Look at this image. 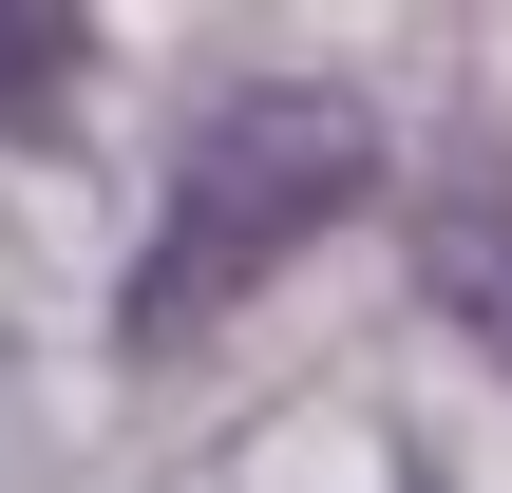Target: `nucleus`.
Listing matches in <instances>:
<instances>
[{"label": "nucleus", "instance_id": "obj_1", "mask_svg": "<svg viewBox=\"0 0 512 493\" xmlns=\"http://www.w3.org/2000/svg\"><path fill=\"white\" fill-rule=\"evenodd\" d=\"M361 171H380V114H361L342 76H228V95L190 114V152H171V209H152L133 285H114V342H133V361L209 342L323 209H361Z\"/></svg>", "mask_w": 512, "mask_h": 493}, {"label": "nucleus", "instance_id": "obj_2", "mask_svg": "<svg viewBox=\"0 0 512 493\" xmlns=\"http://www.w3.org/2000/svg\"><path fill=\"white\" fill-rule=\"evenodd\" d=\"M418 285H437V323L512 380V190H437L418 209Z\"/></svg>", "mask_w": 512, "mask_h": 493}, {"label": "nucleus", "instance_id": "obj_3", "mask_svg": "<svg viewBox=\"0 0 512 493\" xmlns=\"http://www.w3.org/2000/svg\"><path fill=\"white\" fill-rule=\"evenodd\" d=\"M76 57H95V19H57V0H0V114H19V133L57 114V76H76Z\"/></svg>", "mask_w": 512, "mask_h": 493}]
</instances>
